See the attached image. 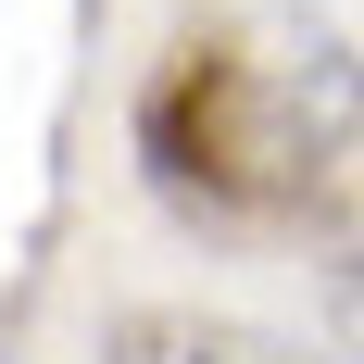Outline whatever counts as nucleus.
Masks as SVG:
<instances>
[{
  "label": "nucleus",
  "instance_id": "nucleus-1",
  "mask_svg": "<svg viewBox=\"0 0 364 364\" xmlns=\"http://www.w3.org/2000/svg\"><path fill=\"white\" fill-rule=\"evenodd\" d=\"M364 126V63L339 38H188L139 101L151 176L201 214H277Z\"/></svg>",
  "mask_w": 364,
  "mask_h": 364
},
{
  "label": "nucleus",
  "instance_id": "nucleus-2",
  "mask_svg": "<svg viewBox=\"0 0 364 364\" xmlns=\"http://www.w3.org/2000/svg\"><path fill=\"white\" fill-rule=\"evenodd\" d=\"M101 364H327V352H301L252 314H113Z\"/></svg>",
  "mask_w": 364,
  "mask_h": 364
},
{
  "label": "nucleus",
  "instance_id": "nucleus-3",
  "mask_svg": "<svg viewBox=\"0 0 364 364\" xmlns=\"http://www.w3.org/2000/svg\"><path fill=\"white\" fill-rule=\"evenodd\" d=\"M327 301H339V352L364 364V264H339V289H327Z\"/></svg>",
  "mask_w": 364,
  "mask_h": 364
}]
</instances>
